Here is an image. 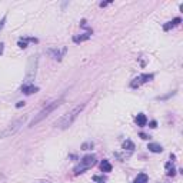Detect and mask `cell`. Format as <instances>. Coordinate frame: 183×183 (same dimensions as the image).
Here are the masks:
<instances>
[{"mask_svg":"<svg viewBox=\"0 0 183 183\" xmlns=\"http://www.w3.org/2000/svg\"><path fill=\"white\" fill-rule=\"evenodd\" d=\"M84 106H86V103L77 105V106H76V107H73L69 113L63 115V116L56 122V127H57V129H60V130H66V129H69V127L73 125V122L77 119V116L83 112Z\"/></svg>","mask_w":183,"mask_h":183,"instance_id":"1","label":"cell"},{"mask_svg":"<svg viewBox=\"0 0 183 183\" xmlns=\"http://www.w3.org/2000/svg\"><path fill=\"white\" fill-rule=\"evenodd\" d=\"M62 103H63V97H59V99H56V100H53V102L47 103V105H46V106H44V107H43V109H42V110H40L34 117H33V120L29 123V127H34L36 125H39V123H40L42 120H44V119H46L52 112H54V110H56Z\"/></svg>","mask_w":183,"mask_h":183,"instance_id":"2","label":"cell"},{"mask_svg":"<svg viewBox=\"0 0 183 183\" xmlns=\"http://www.w3.org/2000/svg\"><path fill=\"white\" fill-rule=\"evenodd\" d=\"M95 164H96V156H95V154H87V156H84V157L80 160L79 164L74 166L73 173H74V176H79V174L84 173L86 170H89L90 167H93Z\"/></svg>","mask_w":183,"mask_h":183,"instance_id":"3","label":"cell"},{"mask_svg":"<svg viewBox=\"0 0 183 183\" xmlns=\"http://www.w3.org/2000/svg\"><path fill=\"white\" fill-rule=\"evenodd\" d=\"M25 120H26V116H22V117L16 119L13 123H10L3 132H0V139H5V137H9V136L15 135V133L22 127V125L25 123Z\"/></svg>","mask_w":183,"mask_h":183,"instance_id":"4","label":"cell"},{"mask_svg":"<svg viewBox=\"0 0 183 183\" xmlns=\"http://www.w3.org/2000/svg\"><path fill=\"white\" fill-rule=\"evenodd\" d=\"M37 56H33L29 62V69H27V74H26V83L25 84H32V80L36 77V72H37Z\"/></svg>","mask_w":183,"mask_h":183,"instance_id":"5","label":"cell"},{"mask_svg":"<svg viewBox=\"0 0 183 183\" xmlns=\"http://www.w3.org/2000/svg\"><path fill=\"white\" fill-rule=\"evenodd\" d=\"M150 80H153V74H152V73H145V74H140V76H137L136 79H133V80H132L130 87L136 89V87H139V86H142V84H145V83L150 82Z\"/></svg>","mask_w":183,"mask_h":183,"instance_id":"6","label":"cell"},{"mask_svg":"<svg viewBox=\"0 0 183 183\" xmlns=\"http://www.w3.org/2000/svg\"><path fill=\"white\" fill-rule=\"evenodd\" d=\"M20 90H22V93H25V95H27V96H29V95L36 93V91L39 90V87H37V86H34V84L32 83V84H23Z\"/></svg>","mask_w":183,"mask_h":183,"instance_id":"7","label":"cell"},{"mask_svg":"<svg viewBox=\"0 0 183 183\" xmlns=\"http://www.w3.org/2000/svg\"><path fill=\"white\" fill-rule=\"evenodd\" d=\"M180 23H182V19H180V17H174L172 22H167V23L163 26V30H164V32H167V30H170V29H173V27L179 26Z\"/></svg>","mask_w":183,"mask_h":183,"instance_id":"8","label":"cell"},{"mask_svg":"<svg viewBox=\"0 0 183 183\" xmlns=\"http://www.w3.org/2000/svg\"><path fill=\"white\" fill-rule=\"evenodd\" d=\"M147 149H149L152 153H162V152H163V147H162V145H159V143H149V145H147Z\"/></svg>","mask_w":183,"mask_h":183,"instance_id":"9","label":"cell"},{"mask_svg":"<svg viewBox=\"0 0 183 183\" xmlns=\"http://www.w3.org/2000/svg\"><path fill=\"white\" fill-rule=\"evenodd\" d=\"M146 123H147V117L143 113H139L136 116V125L140 126V127H143V126H146Z\"/></svg>","mask_w":183,"mask_h":183,"instance_id":"10","label":"cell"},{"mask_svg":"<svg viewBox=\"0 0 183 183\" xmlns=\"http://www.w3.org/2000/svg\"><path fill=\"white\" fill-rule=\"evenodd\" d=\"M49 53H50V54H53V57H54L56 60H62L63 54L66 53V47H63L62 50H50Z\"/></svg>","mask_w":183,"mask_h":183,"instance_id":"11","label":"cell"},{"mask_svg":"<svg viewBox=\"0 0 183 183\" xmlns=\"http://www.w3.org/2000/svg\"><path fill=\"white\" fill-rule=\"evenodd\" d=\"M90 36H91V32H87V33H83V34H80V36H74V37H73V42H74V43L84 42V40H87Z\"/></svg>","mask_w":183,"mask_h":183,"instance_id":"12","label":"cell"},{"mask_svg":"<svg viewBox=\"0 0 183 183\" xmlns=\"http://www.w3.org/2000/svg\"><path fill=\"white\" fill-rule=\"evenodd\" d=\"M100 170L105 172V173L112 172V164L109 163V160H102V163H100Z\"/></svg>","mask_w":183,"mask_h":183,"instance_id":"13","label":"cell"},{"mask_svg":"<svg viewBox=\"0 0 183 183\" xmlns=\"http://www.w3.org/2000/svg\"><path fill=\"white\" fill-rule=\"evenodd\" d=\"M133 183H149V177H147L146 173H139Z\"/></svg>","mask_w":183,"mask_h":183,"instance_id":"14","label":"cell"},{"mask_svg":"<svg viewBox=\"0 0 183 183\" xmlns=\"http://www.w3.org/2000/svg\"><path fill=\"white\" fill-rule=\"evenodd\" d=\"M166 174H167V176H172V177L176 174V170H174L172 162H167V163H166Z\"/></svg>","mask_w":183,"mask_h":183,"instance_id":"15","label":"cell"},{"mask_svg":"<svg viewBox=\"0 0 183 183\" xmlns=\"http://www.w3.org/2000/svg\"><path fill=\"white\" fill-rule=\"evenodd\" d=\"M123 149L125 150H133L135 149V143L132 142V140H126V142H123Z\"/></svg>","mask_w":183,"mask_h":183,"instance_id":"16","label":"cell"},{"mask_svg":"<svg viewBox=\"0 0 183 183\" xmlns=\"http://www.w3.org/2000/svg\"><path fill=\"white\" fill-rule=\"evenodd\" d=\"M6 19H7L6 16H3L2 19H0V32L3 30V27H5V25H6Z\"/></svg>","mask_w":183,"mask_h":183,"instance_id":"17","label":"cell"},{"mask_svg":"<svg viewBox=\"0 0 183 183\" xmlns=\"http://www.w3.org/2000/svg\"><path fill=\"white\" fill-rule=\"evenodd\" d=\"M87 147H93V143H91V142H89V143H83L82 149H83V150H86Z\"/></svg>","mask_w":183,"mask_h":183,"instance_id":"18","label":"cell"},{"mask_svg":"<svg viewBox=\"0 0 183 183\" xmlns=\"http://www.w3.org/2000/svg\"><path fill=\"white\" fill-rule=\"evenodd\" d=\"M149 125H150V127H153V129H154V127L157 126V122H156V120H152V122H150Z\"/></svg>","mask_w":183,"mask_h":183,"instance_id":"19","label":"cell"},{"mask_svg":"<svg viewBox=\"0 0 183 183\" xmlns=\"http://www.w3.org/2000/svg\"><path fill=\"white\" fill-rule=\"evenodd\" d=\"M93 180H96V182H103V177H100V176H95V177H93Z\"/></svg>","mask_w":183,"mask_h":183,"instance_id":"20","label":"cell"},{"mask_svg":"<svg viewBox=\"0 0 183 183\" xmlns=\"http://www.w3.org/2000/svg\"><path fill=\"white\" fill-rule=\"evenodd\" d=\"M140 137H142L143 140H147V139H149V136H147V135H145V133H140Z\"/></svg>","mask_w":183,"mask_h":183,"instance_id":"21","label":"cell"},{"mask_svg":"<svg viewBox=\"0 0 183 183\" xmlns=\"http://www.w3.org/2000/svg\"><path fill=\"white\" fill-rule=\"evenodd\" d=\"M109 3H110V2H102V3H100V7H106Z\"/></svg>","mask_w":183,"mask_h":183,"instance_id":"22","label":"cell"},{"mask_svg":"<svg viewBox=\"0 0 183 183\" xmlns=\"http://www.w3.org/2000/svg\"><path fill=\"white\" fill-rule=\"evenodd\" d=\"M3 50H5V44H3V43H0V54L3 53Z\"/></svg>","mask_w":183,"mask_h":183,"instance_id":"23","label":"cell"},{"mask_svg":"<svg viewBox=\"0 0 183 183\" xmlns=\"http://www.w3.org/2000/svg\"><path fill=\"white\" fill-rule=\"evenodd\" d=\"M22 106H25V102H19V103L16 105V107H22Z\"/></svg>","mask_w":183,"mask_h":183,"instance_id":"24","label":"cell"},{"mask_svg":"<svg viewBox=\"0 0 183 183\" xmlns=\"http://www.w3.org/2000/svg\"><path fill=\"white\" fill-rule=\"evenodd\" d=\"M100 183H103V182H100Z\"/></svg>","mask_w":183,"mask_h":183,"instance_id":"25","label":"cell"}]
</instances>
